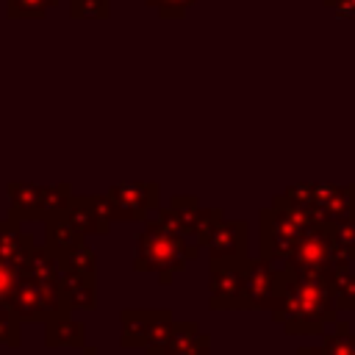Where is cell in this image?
<instances>
[{"instance_id":"cell-10","label":"cell","mask_w":355,"mask_h":355,"mask_svg":"<svg viewBox=\"0 0 355 355\" xmlns=\"http://www.w3.org/2000/svg\"><path fill=\"white\" fill-rule=\"evenodd\" d=\"M330 291H333L336 305H341V308H355V275L347 272V266L333 275Z\"/></svg>"},{"instance_id":"cell-1","label":"cell","mask_w":355,"mask_h":355,"mask_svg":"<svg viewBox=\"0 0 355 355\" xmlns=\"http://www.w3.org/2000/svg\"><path fill=\"white\" fill-rule=\"evenodd\" d=\"M272 313L288 333H319L336 319V300L327 277L286 272L272 300Z\"/></svg>"},{"instance_id":"cell-4","label":"cell","mask_w":355,"mask_h":355,"mask_svg":"<svg viewBox=\"0 0 355 355\" xmlns=\"http://www.w3.org/2000/svg\"><path fill=\"white\" fill-rule=\"evenodd\" d=\"M169 311H125L122 313V341L125 347H161L172 333Z\"/></svg>"},{"instance_id":"cell-5","label":"cell","mask_w":355,"mask_h":355,"mask_svg":"<svg viewBox=\"0 0 355 355\" xmlns=\"http://www.w3.org/2000/svg\"><path fill=\"white\" fill-rule=\"evenodd\" d=\"M244 272H247V258L211 261V305L214 308L244 305Z\"/></svg>"},{"instance_id":"cell-19","label":"cell","mask_w":355,"mask_h":355,"mask_svg":"<svg viewBox=\"0 0 355 355\" xmlns=\"http://www.w3.org/2000/svg\"><path fill=\"white\" fill-rule=\"evenodd\" d=\"M89 355H94V352H89Z\"/></svg>"},{"instance_id":"cell-3","label":"cell","mask_w":355,"mask_h":355,"mask_svg":"<svg viewBox=\"0 0 355 355\" xmlns=\"http://www.w3.org/2000/svg\"><path fill=\"white\" fill-rule=\"evenodd\" d=\"M319 222L313 214L300 211L294 205H288L283 197L275 200V205L269 211L261 214V252L266 261L272 258H288V252L294 250V244L313 230Z\"/></svg>"},{"instance_id":"cell-15","label":"cell","mask_w":355,"mask_h":355,"mask_svg":"<svg viewBox=\"0 0 355 355\" xmlns=\"http://www.w3.org/2000/svg\"><path fill=\"white\" fill-rule=\"evenodd\" d=\"M147 3L155 6L161 17H180L194 0H147Z\"/></svg>"},{"instance_id":"cell-16","label":"cell","mask_w":355,"mask_h":355,"mask_svg":"<svg viewBox=\"0 0 355 355\" xmlns=\"http://www.w3.org/2000/svg\"><path fill=\"white\" fill-rule=\"evenodd\" d=\"M14 286H17V280H14V269H11L8 263L0 261V300L11 297V294H14Z\"/></svg>"},{"instance_id":"cell-14","label":"cell","mask_w":355,"mask_h":355,"mask_svg":"<svg viewBox=\"0 0 355 355\" xmlns=\"http://www.w3.org/2000/svg\"><path fill=\"white\" fill-rule=\"evenodd\" d=\"M108 3L105 0H72V17H105Z\"/></svg>"},{"instance_id":"cell-11","label":"cell","mask_w":355,"mask_h":355,"mask_svg":"<svg viewBox=\"0 0 355 355\" xmlns=\"http://www.w3.org/2000/svg\"><path fill=\"white\" fill-rule=\"evenodd\" d=\"M55 0H8V14L11 17H44Z\"/></svg>"},{"instance_id":"cell-6","label":"cell","mask_w":355,"mask_h":355,"mask_svg":"<svg viewBox=\"0 0 355 355\" xmlns=\"http://www.w3.org/2000/svg\"><path fill=\"white\" fill-rule=\"evenodd\" d=\"M158 197V186L153 183H128V186H114L105 197L111 219L122 216V219H139L144 216L147 208L155 205Z\"/></svg>"},{"instance_id":"cell-9","label":"cell","mask_w":355,"mask_h":355,"mask_svg":"<svg viewBox=\"0 0 355 355\" xmlns=\"http://www.w3.org/2000/svg\"><path fill=\"white\" fill-rule=\"evenodd\" d=\"M166 347L178 355H208V336L200 333L194 324H175Z\"/></svg>"},{"instance_id":"cell-13","label":"cell","mask_w":355,"mask_h":355,"mask_svg":"<svg viewBox=\"0 0 355 355\" xmlns=\"http://www.w3.org/2000/svg\"><path fill=\"white\" fill-rule=\"evenodd\" d=\"M55 324L61 327V336H50V344L53 347L55 344H80V338H83V327L80 324H75L69 319H58Z\"/></svg>"},{"instance_id":"cell-8","label":"cell","mask_w":355,"mask_h":355,"mask_svg":"<svg viewBox=\"0 0 355 355\" xmlns=\"http://www.w3.org/2000/svg\"><path fill=\"white\" fill-rule=\"evenodd\" d=\"M214 261H241L247 255V225L244 222H216L205 239Z\"/></svg>"},{"instance_id":"cell-17","label":"cell","mask_w":355,"mask_h":355,"mask_svg":"<svg viewBox=\"0 0 355 355\" xmlns=\"http://www.w3.org/2000/svg\"><path fill=\"white\" fill-rule=\"evenodd\" d=\"M338 17H355V0H324Z\"/></svg>"},{"instance_id":"cell-12","label":"cell","mask_w":355,"mask_h":355,"mask_svg":"<svg viewBox=\"0 0 355 355\" xmlns=\"http://www.w3.org/2000/svg\"><path fill=\"white\" fill-rule=\"evenodd\" d=\"M327 355H355V336L347 333V327H338V333L324 336V347Z\"/></svg>"},{"instance_id":"cell-7","label":"cell","mask_w":355,"mask_h":355,"mask_svg":"<svg viewBox=\"0 0 355 355\" xmlns=\"http://www.w3.org/2000/svg\"><path fill=\"white\" fill-rule=\"evenodd\" d=\"M280 280H283V275H277L266 258L247 261V272H244V305L247 308H266V305H272V300H275V294L280 288Z\"/></svg>"},{"instance_id":"cell-18","label":"cell","mask_w":355,"mask_h":355,"mask_svg":"<svg viewBox=\"0 0 355 355\" xmlns=\"http://www.w3.org/2000/svg\"><path fill=\"white\" fill-rule=\"evenodd\" d=\"M150 355H178V352H172L166 344H161V347H153V349H150Z\"/></svg>"},{"instance_id":"cell-2","label":"cell","mask_w":355,"mask_h":355,"mask_svg":"<svg viewBox=\"0 0 355 355\" xmlns=\"http://www.w3.org/2000/svg\"><path fill=\"white\" fill-rule=\"evenodd\" d=\"M194 255V247H186L183 233L169 214L161 216V222L147 225V230L139 236L136 247V269H150L158 272L161 280L166 283L175 272L183 269V263Z\"/></svg>"}]
</instances>
